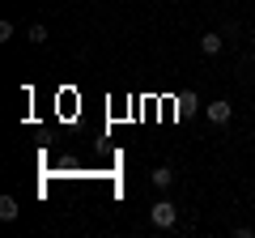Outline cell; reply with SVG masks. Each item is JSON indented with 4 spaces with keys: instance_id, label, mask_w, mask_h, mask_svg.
Instances as JSON below:
<instances>
[{
    "instance_id": "2",
    "label": "cell",
    "mask_w": 255,
    "mask_h": 238,
    "mask_svg": "<svg viewBox=\"0 0 255 238\" xmlns=\"http://www.w3.org/2000/svg\"><path fill=\"white\" fill-rule=\"evenodd\" d=\"M221 43H226V34H217V30H209V34H200V51L204 55H217Z\"/></svg>"
},
{
    "instance_id": "4",
    "label": "cell",
    "mask_w": 255,
    "mask_h": 238,
    "mask_svg": "<svg viewBox=\"0 0 255 238\" xmlns=\"http://www.w3.org/2000/svg\"><path fill=\"white\" fill-rule=\"evenodd\" d=\"M149 183H153V187H157V192H166V187H170V183H174V170H170V166H157V170H153V174H149Z\"/></svg>"
},
{
    "instance_id": "1",
    "label": "cell",
    "mask_w": 255,
    "mask_h": 238,
    "mask_svg": "<svg viewBox=\"0 0 255 238\" xmlns=\"http://www.w3.org/2000/svg\"><path fill=\"white\" fill-rule=\"evenodd\" d=\"M149 221H153L157 230H174L179 226V209H174L170 200H157L153 209H149Z\"/></svg>"
},
{
    "instance_id": "5",
    "label": "cell",
    "mask_w": 255,
    "mask_h": 238,
    "mask_svg": "<svg viewBox=\"0 0 255 238\" xmlns=\"http://www.w3.org/2000/svg\"><path fill=\"white\" fill-rule=\"evenodd\" d=\"M17 200H13V196H0V217H4V221H13V217H17Z\"/></svg>"
},
{
    "instance_id": "6",
    "label": "cell",
    "mask_w": 255,
    "mask_h": 238,
    "mask_svg": "<svg viewBox=\"0 0 255 238\" xmlns=\"http://www.w3.org/2000/svg\"><path fill=\"white\" fill-rule=\"evenodd\" d=\"M26 38H30V43H47V26H30Z\"/></svg>"
},
{
    "instance_id": "3",
    "label": "cell",
    "mask_w": 255,
    "mask_h": 238,
    "mask_svg": "<svg viewBox=\"0 0 255 238\" xmlns=\"http://www.w3.org/2000/svg\"><path fill=\"white\" fill-rule=\"evenodd\" d=\"M209 119H213V123H217V128H221V123H230V102H226V98L209 102Z\"/></svg>"
}]
</instances>
